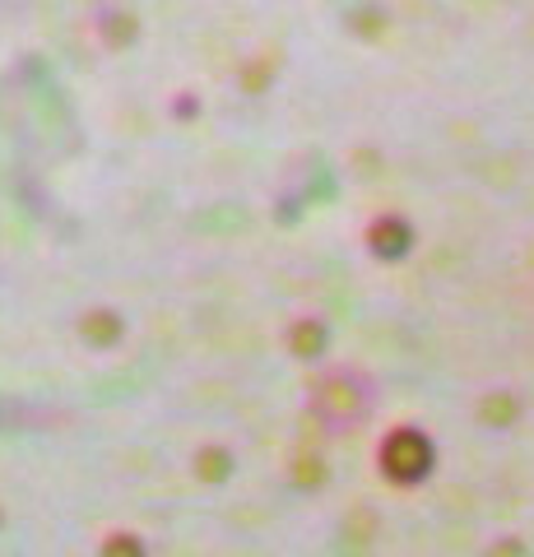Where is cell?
I'll return each mask as SVG.
<instances>
[{"instance_id": "1", "label": "cell", "mask_w": 534, "mask_h": 557, "mask_svg": "<svg viewBox=\"0 0 534 557\" xmlns=\"http://www.w3.org/2000/svg\"><path fill=\"white\" fill-rule=\"evenodd\" d=\"M386 469H390V479H400V483L427 479V469H433V442L413 428L395 432V437L386 442Z\"/></svg>"}]
</instances>
